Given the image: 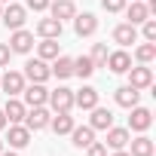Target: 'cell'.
Here are the masks:
<instances>
[{"mask_svg":"<svg viewBox=\"0 0 156 156\" xmlns=\"http://www.w3.org/2000/svg\"><path fill=\"white\" fill-rule=\"evenodd\" d=\"M126 73H129V86H135L138 92H144V89L153 86V67L150 64H132Z\"/></svg>","mask_w":156,"mask_h":156,"instance_id":"277c9868","label":"cell"},{"mask_svg":"<svg viewBox=\"0 0 156 156\" xmlns=\"http://www.w3.org/2000/svg\"><path fill=\"white\" fill-rule=\"evenodd\" d=\"M98 67L92 64L89 55H80V58H73V76H80V80H89V76L95 73Z\"/></svg>","mask_w":156,"mask_h":156,"instance_id":"484cf974","label":"cell"},{"mask_svg":"<svg viewBox=\"0 0 156 156\" xmlns=\"http://www.w3.org/2000/svg\"><path fill=\"white\" fill-rule=\"evenodd\" d=\"M0 156H19L16 150H3V153H0Z\"/></svg>","mask_w":156,"mask_h":156,"instance_id":"8d00e7d4","label":"cell"},{"mask_svg":"<svg viewBox=\"0 0 156 156\" xmlns=\"http://www.w3.org/2000/svg\"><path fill=\"white\" fill-rule=\"evenodd\" d=\"M9 58H12L9 46H6V43H0V67H6V64H9Z\"/></svg>","mask_w":156,"mask_h":156,"instance_id":"836d02e7","label":"cell"},{"mask_svg":"<svg viewBox=\"0 0 156 156\" xmlns=\"http://www.w3.org/2000/svg\"><path fill=\"white\" fill-rule=\"evenodd\" d=\"M3 150H6V144H3V138H0V153H3Z\"/></svg>","mask_w":156,"mask_h":156,"instance_id":"74e56055","label":"cell"},{"mask_svg":"<svg viewBox=\"0 0 156 156\" xmlns=\"http://www.w3.org/2000/svg\"><path fill=\"white\" fill-rule=\"evenodd\" d=\"M76 122H73V116L70 113H55L52 119H49V129L55 132V135H70V129H73Z\"/></svg>","mask_w":156,"mask_h":156,"instance_id":"d4e9b609","label":"cell"},{"mask_svg":"<svg viewBox=\"0 0 156 156\" xmlns=\"http://www.w3.org/2000/svg\"><path fill=\"white\" fill-rule=\"evenodd\" d=\"M98 31V19L92 12H76L73 16V34L76 37H92Z\"/></svg>","mask_w":156,"mask_h":156,"instance_id":"8fae6325","label":"cell"},{"mask_svg":"<svg viewBox=\"0 0 156 156\" xmlns=\"http://www.w3.org/2000/svg\"><path fill=\"white\" fill-rule=\"evenodd\" d=\"M89 126H92L95 132H107V129L113 126V113H110L107 107L95 104V107H92V116H89Z\"/></svg>","mask_w":156,"mask_h":156,"instance_id":"9a60e30c","label":"cell"},{"mask_svg":"<svg viewBox=\"0 0 156 156\" xmlns=\"http://www.w3.org/2000/svg\"><path fill=\"white\" fill-rule=\"evenodd\" d=\"M113 101H116L119 107H126V110H129V107H135V104L141 101V92H138L135 86H119V89L113 92Z\"/></svg>","mask_w":156,"mask_h":156,"instance_id":"7402d4cb","label":"cell"},{"mask_svg":"<svg viewBox=\"0 0 156 156\" xmlns=\"http://www.w3.org/2000/svg\"><path fill=\"white\" fill-rule=\"evenodd\" d=\"M46 104H49L55 113H70V110H73V89H67V86L52 89L49 98H46Z\"/></svg>","mask_w":156,"mask_h":156,"instance_id":"6da1fadb","label":"cell"},{"mask_svg":"<svg viewBox=\"0 0 156 156\" xmlns=\"http://www.w3.org/2000/svg\"><path fill=\"white\" fill-rule=\"evenodd\" d=\"M132 110V116H129V132H147L150 126H153V113H150V107H141V104H135V107H129Z\"/></svg>","mask_w":156,"mask_h":156,"instance_id":"52a82bcc","label":"cell"},{"mask_svg":"<svg viewBox=\"0 0 156 156\" xmlns=\"http://www.w3.org/2000/svg\"><path fill=\"white\" fill-rule=\"evenodd\" d=\"M22 73H25V80H31V83H46L49 76H52V70H49V64L43 58H28Z\"/></svg>","mask_w":156,"mask_h":156,"instance_id":"8992f818","label":"cell"},{"mask_svg":"<svg viewBox=\"0 0 156 156\" xmlns=\"http://www.w3.org/2000/svg\"><path fill=\"white\" fill-rule=\"evenodd\" d=\"M0 12H3V3H0Z\"/></svg>","mask_w":156,"mask_h":156,"instance_id":"ab89813d","label":"cell"},{"mask_svg":"<svg viewBox=\"0 0 156 156\" xmlns=\"http://www.w3.org/2000/svg\"><path fill=\"white\" fill-rule=\"evenodd\" d=\"M0 3H12V0H0Z\"/></svg>","mask_w":156,"mask_h":156,"instance_id":"f35d334b","label":"cell"},{"mask_svg":"<svg viewBox=\"0 0 156 156\" xmlns=\"http://www.w3.org/2000/svg\"><path fill=\"white\" fill-rule=\"evenodd\" d=\"M3 132H6L3 144H9V150H22V147L31 144V129L22 126V122H12V126H6Z\"/></svg>","mask_w":156,"mask_h":156,"instance_id":"3957f363","label":"cell"},{"mask_svg":"<svg viewBox=\"0 0 156 156\" xmlns=\"http://www.w3.org/2000/svg\"><path fill=\"white\" fill-rule=\"evenodd\" d=\"M25 9H34V12H46V9H49V0H25Z\"/></svg>","mask_w":156,"mask_h":156,"instance_id":"d6a6232c","label":"cell"},{"mask_svg":"<svg viewBox=\"0 0 156 156\" xmlns=\"http://www.w3.org/2000/svg\"><path fill=\"white\" fill-rule=\"evenodd\" d=\"M92 141H95V129H92V126H73V129H70V144H73L76 150H86Z\"/></svg>","mask_w":156,"mask_h":156,"instance_id":"e0dca14e","label":"cell"},{"mask_svg":"<svg viewBox=\"0 0 156 156\" xmlns=\"http://www.w3.org/2000/svg\"><path fill=\"white\" fill-rule=\"evenodd\" d=\"M49 119H52V113L46 110V104H43V107H28V113H25L22 126H28L31 132H40V129H46V126H49Z\"/></svg>","mask_w":156,"mask_h":156,"instance_id":"30bf717a","label":"cell"},{"mask_svg":"<svg viewBox=\"0 0 156 156\" xmlns=\"http://www.w3.org/2000/svg\"><path fill=\"white\" fill-rule=\"evenodd\" d=\"M25 86H28V80H25L22 70H6V73H0V89L6 92V98H19Z\"/></svg>","mask_w":156,"mask_h":156,"instance_id":"7a4b0ae2","label":"cell"},{"mask_svg":"<svg viewBox=\"0 0 156 156\" xmlns=\"http://www.w3.org/2000/svg\"><path fill=\"white\" fill-rule=\"evenodd\" d=\"M34 31H37L40 37H52V40H58V37H61V31H64V22H58V19H52V16H49V19H40Z\"/></svg>","mask_w":156,"mask_h":156,"instance_id":"44dd1931","label":"cell"},{"mask_svg":"<svg viewBox=\"0 0 156 156\" xmlns=\"http://www.w3.org/2000/svg\"><path fill=\"white\" fill-rule=\"evenodd\" d=\"M126 3H129V0H101V6H104L107 12H122Z\"/></svg>","mask_w":156,"mask_h":156,"instance_id":"4dcf8cb0","label":"cell"},{"mask_svg":"<svg viewBox=\"0 0 156 156\" xmlns=\"http://www.w3.org/2000/svg\"><path fill=\"white\" fill-rule=\"evenodd\" d=\"M107 156H132V153H129V150H126V147H122V150H110V153H107Z\"/></svg>","mask_w":156,"mask_h":156,"instance_id":"e575fe53","label":"cell"},{"mask_svg":"<svg viewBox=\"0 0 156 156\" xmlns=\"http://www.w3.org/2000/svg\"><path fill=\"white\" fill-rule=\"evenodd\" d=\"M89 58H92V64H95V67H104V61H107V43H95Z\"/></svg>","mask_w":156,"mask_h":156,"instance_id":"f1b7e54d","label":"cell"},{"mask_svg":"<svg viewBox=\"0 0 156 156\" xmlns=\"http://www.w3.org/2000/svg\"><path fill=\"white\" fill-rule=\"evenodd\" d=\"M86 156H107V147H104L101 141H92V144L86 147Z\"/></svg>","mask_w":156,"mask_h":156,"instance_id":"1f68e13d","label":"cell"},{"mask_svg":"<svg viewBox=\"0 0 156 156\" xmlns=\"http://www.w3.org/2000/svg\"><path fill=\"white\" fill-rule=\"evenodd\" d=\"M98 104V89L95 86H83V89H76L73 92V107H80V110H92Z\"/></svg>","mask_w":156,"mask_h":156,"instance_id":"4fadbf2b","label":"cell"},{"mask_svg":"<svg viewBox=\"0 0 156 156\" xmlns=\"http://www.w3.org/2000/svg\"><path fill=\"white\" fill-rule=\"evenodd\" d=\"M129 153H132V156H153V153H156V144L141 132L138 138H129Z\"/></svg>","mask_w":156,"mask_h":156,"instance_id":"d6986e66","label":"cell"},{"mask_svg":"<svg viewBox=\"0 0 156 156\" xmlns=\"http://www.w3.org/2000/svg\"><path fill=\"white\" fill-rule=\"evenodd\" d=\"M113 43H119L122 49L132 46V43H138V25H129V22L116 25V28H113Z\"/></svg>","mask_w":156,"mask_h":156,"instance_id":"5bb4252c","label":"cell"},{"mask_svg":"<svg viewBox=\"0 0 156 156\" xmlns=\"http://www.w3.org/2000/svg\"><path fill=\"white\" fill-rule=\"evenodd\" d=\"M126 16H129V25H141L144 19H150L147 3H141V0H132V6H126Z\"/></svg>","mask_w":156,"mask_h":156,"instance_id":"4316f807","label":"cell"},{"mask_svg":"<svg viewBox=\"0 0 156 156\" xmlns=\"http://www.w3.org/2000/svg\"><path fill=\"white\" fill-rule=\"evenodd\" d=\"M0 22H3L9 31H19V28H25V22H28V9L19 6V3H6L3 12H0Z\"/></svg>","mask_w":156,"mask_h":156,"instance_id":"5b68a950","label":"cell"},{"mask_svg":"<svg viewBox=\"0 0 156 156\" xmlns=\"http://www.w3.org/2000/svg\"><path fill=\"white\" fill-rule=\"evenodd\" d=\"M49 12H52V19L67 22L76 16V6H73V0H49Z\"/></svg>","mask_w":156,"mask_h":156,"instance_id":"ffe728a7","label":"cell"},{"mask_svg":"<svg viewBox=\"0 0 156 156\" xmlns=\"http://www.w3.org/2000/svg\"><path fill=\"white\" fill-rule=\"evenodd\" d=\"M141 34L147 43H156V19H144L141 22Z\"/></svg>","mask_w":156,"mask_h":156,"instance_id":"f546056e","label":"cell"},{"mask_svg":"<svg viewBox=\"0 0 156 156\" xmlns=\"http://www.w3.org/2000/svg\"><path fill=\"white\" fill-rule=\"evenodd\" d=\"M104 67H110V73H126L132 67V55L126 49H116V52H107V61Z\"/></svg>","mask_w":156,"mask_h":156,"instance_id":"7c38bea8","label":"cell"},{"mask_svg":"<svg viewBox=\"0 0 156 156\" xmlns=\"http://www.w3.org/2000/svg\"><path fill=\"white\" fill-rule=\"evenodd\" d=\"M52 76H58V80H67V76H73V58H67V55H58V58H52Z\"/></svg>","mask_w":156,"mask_h":156,"instance_id":"603a6c76","label":"cell"},{"mask_svg":"<svg viewBox=\"0 0 156 156\" xmlns=\"http://www.w3.org/2000/svg\"><path fill=\"white\" fill-rule=\"evenodd\" d=\"M153 58H156V43H147L144 40L141 46H135V61L138 64H150Z\"/></svg>","mask_w":156,"mask_h":156,"instance_id":"83f0119b","label":"cell"},{"mask_svg":"<svg viewBox=\"0 0 156 156\" xmlns=\"http://www.w3.org/2000/svg\"><path fill=\"white\" fill-rule=\"evenodd\" d=\"M6 126H9V122H6V116H3V107H0V132H3Z\"/></svg>","mask_w":156,"mask_h":156,"instance_id":"d590c367","label":"cell"},{"mask_svg":"<svg viewBox=\"0 0 156 156\" xmlns=\"http://www.w3.org/2000/svg\"><path fill=\"white\" fill-rule=\"evenodd\" d=\"M25 113H28V107H25L22 98H6V104H3V116H6L9 126H12V122H22Z\"/></svg>","mask_w":156,"mask_h":156,"instance_id":"ac0fdd59","label":"cell"},{"mask_svg":"<svg viewBox=\"0 0 156 156\" xmlns=\"http://www.w3.org/2000/svg\"><path fill=\"white\" fill-rule=\"evenodd\" d=\"M46 98H49V89H46L43 83H31V86L22 89V101H25V107H43Z\"/></svg>","mask_w":156,"mask_h":156,"instance_id":"9c48e42d","label":"cell"},{"mask_svg":"<svg viewBox=\"0 0 156 156\" xmlns=\"http://www.w3.org/2000/svg\"><path fill=\"white\" fill-rule=\"evenodd\" d=\"M6 46H9L12 55H16V52H19V55H28V52L34 49V34L25 31V28H19V31H12V37H9Z\"/></svg>","mask_w":156,"mask_h":156,"instance_id":"ba28073f","label":"cell"},{"mask_svg":"<svg viewBox=\"0 0 156 156\" xmlns=\"http://www.w3.org/2000/svg\"><path fill=\"white\" fill-rule=\"evenodd\" d=\"M129 138H132V132L129 129H122V126H110L107 129V150H122V147H129Z\"/></svg>","mask_w":156,"mask_h":156,"instance_id":"2e32d148","label":"cell"},{"mask_svg":"<svg viewBox=\"0 0 156 156\" xmlns=\"http://www.w3.org/2000/svg\"><path fill=\"white\" fill-rule=\"evenodd\" d=\"M61 55V49H58V40H52V37H43L40 43H37V58H43V61H52V58H58Z\"/></svg>","mask_w":156,"mask_h":156,"instance_id":"cb8c5ba5","label":"cell"}]
</instances>
